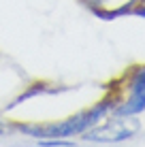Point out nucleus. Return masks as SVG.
Segmentation results:
<instances>
[{"mask_svg":"<svg viewBox=\"0 0 145 147\" xmlns=\"http://www.w3.org/2000/svg\"><path fill=\"white\" fill-rule=\"evenodd\" d=\"M41 145H45V147H64V145H71V143L64 141V139H51V141H43L41 139Z\"/></svg>","mask_w":145,"mask_h":147,"instance_id":"nucleus-3","label":"nucleus"},{"mask_svg":"<svg viewBox=\"0 0 145 147\" xmlns=\"http://www.w3.org/2000/svg\"><path fill=\"white\" fill-rule=\"evenodd\" d=\"M132 13L139 15V17H145V4H141V7H137V9H132Z\"/></svg>","mask_w":145,"mask_h":147,"instance_id":"nucleus-4","label":"nucleus"},{"mask_svg":"<svg viewBox=\"0 0 145 147\" xmlns=\"http://www.w3.org/2000/svg\"><path fill=\"white\" fill-rule=\"evenodd\" d=\"M115 105H117V100L105 98L96 107L83 111V113H79V115H73V117H68L66 121H62V124L43 126V128H22V130L28 132V134H32V136H38V139H68V136L83 134V132H88V130L96 128L105 117H109V113L113 111Z\"/></svg>","mask_w":145,"mask_h":147,"instance_id":"nucleus-1","label":"nucleus"},{"mask_svg":"<svg viewBox=\"0 0 145 147\" xmlns=\"http://www.w3.org/2000/svg\"><path fill=\"white\" fill-rule=\"evenodd\" d=\"M126 90L128 96L122 102H117L111 111L113 119H128L145 111V64L130 70L126 79Z\"/></svg>","mask_w":145,"mask_h":147,"instance_id":"nucleus-2","label":"nucleus"}]
</instances>
